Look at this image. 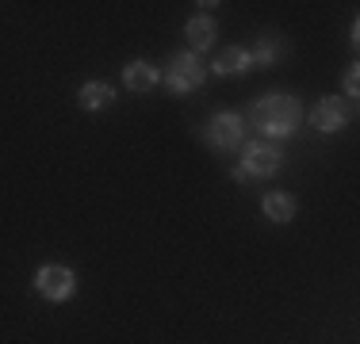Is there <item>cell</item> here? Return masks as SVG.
Returning <instances> with one entry per match:
<instances>
[{
    "label": "cell",
    "instance_id": "obj_14",
    "mask_svg": "<svg viewBox=\"0 0 360 344\" xmlns=\"http://www.w3.org/2000/svg\"><path fill=\"white\" fill-rule=\"evenodd\" d=\"M230 176H234L238 184H245V180H250V176H245V172H242V165H234V168H230Z\"/></svg>",
    "mask_w": 360,
    "mask_h": 344
},
{
    "label": "cell",
    "instance_id": "obj_8",
    "mask_svg": "<svg viewBox=\"0 0 360 344\" xmlns=\"http://www.w3.org/2000/svg\"><path fill=\"white\" fill-rule=\"evenodd\" d=\"M111 103H115V84H108V81H84L81 84V92H77V107L81 111H108Z\"/></svg>",
    "mask_w": 360,
    "mask_h": 344
},
{
    "label": "cell",
    "instance_id": "obj_6",
    "mask_svg": "<svg viewBox=\"0 0 360 344\" xmlns=\"http://www.w3.org/2000/svg\"><path fill=\"white\" fill-rule=\"evenodd\" d=\"M356 115V107H353V100H338V96H322L319 103L311 107V126L319 134H338V131H345V123Z\"/></svg>",
    "mask_w": 360,
    "mask_h": 344
},
{
    "label": "cell",
    "instance_id": "obj_10",
    "mask_svg": "<svg viewBox=\"0 0 360 344\" xmlns=\"http://www.w3.org/2000/svg\"><path fill=\"white\" fill-rule=\"evenodd\" d=\"M261 211H264V218H269V222H276V226H288V222L295 218L299 203H295V195H291V192H264Z\"/></svg>",
    "mask_w": 360,
    "mask_h": 344
},
{
    "label": "cell",
    "instance_id": "obj_11",
    "mask_svg": "<svg viewBox=\"0 0 360 344\" xmlns=\"http://www.w3.org/2000/svg\"><path fill=\"white\" fill-rule=\"evenodd\" d=\"M211 69H215V77H242V73H250V69H253L250 50H245V46H222Z\"/></svg>",
    "mask_w": 360,
    "mask_h": 344
},
{
    "label": "cell",
    "instance_id": "obj_1",
    "mask_svg": "<svg viewBox=\"0 0 360 344\" xmlns=\"http://www.w3.org/2000/svg\"><path fill=\"white\" fill-rule=\"evenodd\" d=\"M303 119H307L303 103L295 96H288V92H264V96L250 107V126L261 131L269 142L272 138H291L303 126Z\"/></svg>",
    "mask_w": 360,
    "mask_h": 344
},
{
    "label": "cell",
    "instance_id": "obj_7",
    "mask_svg": "<svg viewBox=\"0 0 360 344\" xmlns=\"http://www.w3.org/2000/svg\"><path fill=\"white\" fill-rule=\"evenodd\" d=\"M161 84V69L153 62H146V58H134V62L123 65V88L134 92V96H142V92H153Z\"/></svg>",
    "mask_w": 360,
    "mask_h": 344
},
{
    "label": "cell",
    "instance_id": "obj_4",
    "mask_svg": "<svg viewBox=\"0 0 360 344\" xmlns=\"http://www.w3.org/2000/svg\"><path fill=\"white\" fill-rule=\"evenodd\" d=\"M280 165H284V150H280L276 142H245L242 145V172L250 180H269L276 176Z\"/></svg>",
    "mask_w": 360,
    "mask_h": 344
},
{
    "label": "cell",
    "instance_id": "obj_5",
    "mask_svg": "<svg viewBox=\"0 0 360 344\" xmlns=\"http://www.w3.org/2000/svg\"><path fill=\"white\" fill-rule=\"evenodd\" d=\"M35 291L46 303H70L77 295V272L70 264H42L35 272Z\"/></svg>",
    "mask_w": 360,
    "mask_h": 344
},
{
    "label": "cell",
    "instance_id": "obj_9",
    "mask_svg": "<svg viewBox=\"0 0 360 344\" xmlns=\"http://www.w3.org/2000/svg\"><path fill=\"white\" fill-rule=\"evenodd\" d=\"M184 39H188V46H192V54L211 50L219 39V23L211 20V15H192V20L184 23Z\"/></svg>",
    "mask_w": 360,
    "mask_h": 344
},
{
    "label": "cell",
    "instance_id": "obj_2",
    "mask_svg": "<svg viewBox=\"0 0 360 344\" xmlns=\"http://www.w3.org/2000/svg\"><path fill=\"white\" fill-rule=\"evenodd\" d=\"M161 81H165V88L173 92V96H188V92L203 88L207 65H203L200 54H192V50H176V54L169 58V65L161 69Z\"/></svg>",
    "mask_w": 360,
    "mask_h": 344
},
{
    "label": "cell",
    "instance_id": "obj_3",
    "mask_svg": "<svg viewBox=\"0 0 360 344\" xmlns=\"http://www.w3.org/2000/svg\"><path fill=\"white\" fill-rule=\"evenodd\" d=\"M203 142L215 153H234L245 145V115L242 111H215L203 123Z\"/></svg>",
    "mask_w": 360,
    "mask_h": 344
},
{
    "label": "cell",
    "instance_id": "obj_12",
    "mask_svg": "<svg viewBox=\"0 0 360 344\" xmlns=\"http://www.w3.org/2000/svg\"><path fill=\"white\" fill-rule=\"evenodd\" d=\"M284 54H288V42L280 39V34H261V39H257V46L250 50V62L261 65V69H272Z\"/></svg>",
    "mask_w": 360,
    "mask_h": 344
},
{
    "label": "cell",
    "instance_id": "obj_13",
    "mask_svg": "<svg viewBox=\"0 0 360 344\" xmlns=\"http://www.w3.org/2000/svg\"><path fill=\"white\" fill-rule=\"evenodd\" d=\"M360 65H349L345 69V96L349 100H356V92H360V73H356Z\"/></svg>",
    "mask_w": 360,
    "mask_h": 344
}]
</instances>
